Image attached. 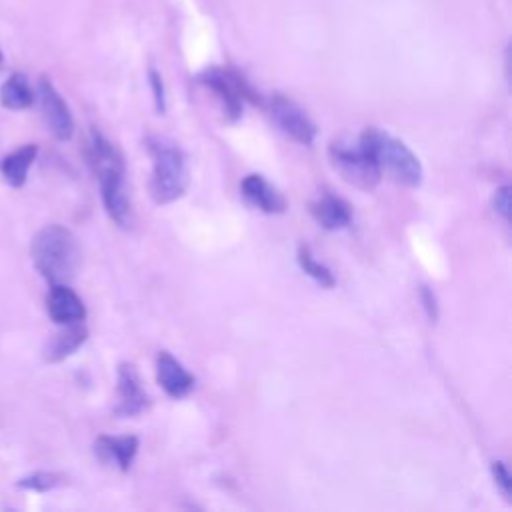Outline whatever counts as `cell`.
Returning a JSON list of instances; mask_svg holds the SVG:
<instances>
[{
	"mask_svg": "<svg viewBox=\"0 0 512 512\" xmlns=\"http://www.w3.org/2000/svg\"><path fill=\"white\" fill-rule=\"evenodd\" d=\"M146 148L152 158V176L148 184L152 200L156 204L178 200L188 186V166L182 148L164 136H150Z\"/></svg>",
	"mask_w": 512,
	"mask_h": 512,
	"instance_id": "6da1fadb",
	"label": "cell"
},
{
	"mask_svg": "<svg viewBox=\"0 0 512 512\" xmlns=\"http://www.w3.org/2000/svg\"><path fill=\"white\" fill-rule=\"evenodd\" d=\"M358 142L372 154L382 176L406 188L420 186L422 164L402 140L376 128H366L360 134Z\"/></svg>",
	"mask_w": 512,
	"mask_h": 512,
	"instance_id": "7a4b0ae2",
	"label": "cell"
},
{
	"mask_svg": "<svg viewBox=\"0 0 512 512\" xmlns=\"http://www.w3.org/2000/svg\"><path fill=\"white\" fill-rule=\"evenodd\" d=\"M36 270L50 284H66L78 264V248L72 232L60 224H48L32 240Z\"/></svg>",
	"mask_w": 512,
	"mask_h": 512,
	"instance_id": "3957f363",
	"label": "cell"
},
{
	"mask_svg": "<svg viewBox=\"0 0 512 512\" xmlns=\"http://www.w3.org/2000/svg\"><path fill=\"white\" fill-rule=\"evenodd\" d=\"M328 154L332 168L342 176V180L356 188L372 190L382 178L372 154L360 142H356V146L332 142Z\"/></svg>",
	"mask_w": 512,
	"mask_h": 512,
	"instance_id": "277c9868",
	"label": "cell"
},
{
	"mask_svg": "<svg viewBox=\"0 0 512 512\" xmlns=\"http://www.w3.org/2000/svg\"><path fill=\"white\" fill-rule=\"evenodd\" d=\"M94 174L98 178L100 198H102L104 210L110 216V220L114 224H118L120 228L130 226L132 206H130V198H128L126 186H124V164L104 166V168L96 170Z\"/></svg>",
	"mask_w": 512,
	"mask_h": 512,
	"instance_id": "5b68a950",
	"label": "cell"
},
{
	"mask_svg": "<svg viewBox=\"0 0 512 512\" xmlns=\"http://www.w3.org/2000/svg\"><path fill=\"white\" fill-rule=\"evenodd\" d=\"M270 116L274 118V122L278 124V128L292 138L298 144L310 146L316 138V124L312 122V118L288 96L284 94H274L270 98Z\"/></svg>",
	"mask_w": 512,
	"mask_h": 512,
	"instance_id": "8992f818",
	"label": "cell"
},
{
	"mask_svg": "<svg viewBox=\"0 0 512 512\" xmlns=\"http://www.w3.org/2000/svg\"><path fill=\"white\" fill-rule=\"evenodd\" d=\"M200 80H202V84H206L222 100L224 110H226L230 120L240 118L244 98L258 100V98H254L252 90L242 82V78H238L236 74H232L228 70L210 68V70H206L200 76Z\"/></svg>",
	"mask_w": 512,
	"mask_h": 512,
	"instance_id": "52a82bcc",
	"label": "cell"
},
{
	"mask_svg": "<svg viewBox=\"0 0 512 512\" xmlns=\"http://www.w3.org/2000/svg\"><path fill=\"white\" fill-rule=\"evenodd\" d=\"M38 96H40L42 114H44V120L50 128V132L58 140H68L74 132V118L70 114L68 104L64 102V98L60 96V92L52 86V82L48 78H40Z\"/></svg>",
	"mask_w": 512,
	"mask_h": 512,
	"instance_id": "ba28073f",
	"label": "cell"
},
{
	"mask_svg": "<svg viewBox=\"0 0 512 512\" xmlns=\"http://www.w3.org/2000/svg\"><path fill=\"white\" fill-rule=\"evenodd\" d=\"M118 406H116V414L122 418H130V416H138L140 412H144L148 408V394L142 388L138 370L134 364L130 362H122L118 366Z\"/></svg>",
	"mask_w": 512,
	"mask_h": 512,
	"instance_id": "9c48e42d",
	"label": "cell"
},
{
	"mask_svg": "<svg viewBox=\"0 0 512 512\" xmlns=\"http://www.w3.org/2000/svg\"><path fill=\"white\" fill-rule=\"evenodd\" d=\"M156 380H158V386L164 390L166 396L178 400V398H184L188 392H192L194 384H196V378L194 374H190L184 364L174 358L168 350H160L156 354Z\"/></svg>",
	"mask_w": 512,
	"mask_h": 512,
	"instance_id": "30bf717a",
	"label": "cell"
},
{
	"mask_svg": "<svg viewBox=\"0 0 512 512\" xmlns=\"http://www.w3.org/2000/svg\"><path fill=\"white\" fill-rule=\"evenodd\" d=\"M240 190L246 202H250L266 214H282L288 208V202L282 196V192L276 186H272L262 174L244 176L240 182Z\"/></svg>",
	"mask_w": 512,
	"mask_h": 512,
	"instance_id": "8fae6325",
	"label": "cell"
},
{
	"mask_svg": "<svg viewBox=\"0 0 512 512\" xmlns=\"http://www.w3.org/2000/svg\"><path fill=\"white\" fill-rule=\"evenodd\" d=\"M46 310L56 324H72L86 318L84 302L68 284H50L46 296Z\"/></svg>",
	"mask_w": 512,
	"mask_h": 512,
	"instance_id": "7c38bea8",
	"label": "cell"
},
{
	"mask_svg": "<svg viewBox=\"0 0 512 512\" xmlns=\"http://www.w3.org/2000/svg\"><path fill=\"white\" fill-rule=\"evenodd\" d=\"M310 212L326 230H340L352 222V206L344 198L328 192L310 204Z\"/></svg>",
	"mask_w": 512,
	"mask_h": 512,
	"instance_id": "4fadbf2b",
	"label": "cell"
},
{
	"mask_svg": "<svg viewBox=\"0 0 512 512\" xmlns=\"http://www.w3.org/2000/svg\"><path fill=\"white\" fill-rule=\"evenodd\" d=\"M138 446L140 442L136 436H98L94 452L102 462H114L122 472H126L134 462Z\"/></svg>",
	"mask_w": 512,
	"mask_h": 512,
	"instance_id": "5bb4252c",
	"label": "cell"
},
{
	"mask_svg": "<svg viewBox=\"0 0 512 512\" xmlns=\"http://www.w3.org/2000/svg\"><path fill=\"white\" fill-rule=\"evenodd\" d=\"M64 328L52 336V340L46 346V360L48 362H60L64 358H68L70 354H74L88 338V330L82 322H72V324H62Z\"/></svg>",
	"mask_w": 512,
	"mask_h": 512,
	"instance_id": "9a60e30c",
	"label": "cell"
},
{
	"mask_svg": "<svg viewBox=\"0 0 512 512\" xmlns=\"http://www.w3.org/2000/svg\"><path fill=\"white\" fill-rule=\"evenodd\" d=\"M36 154H38L36 144H24V146L16 148L12 154H8L0 164L4 180L14 188L22 186L26 182L32 162L36 160Z\"/></svg>",
	"mask_w": 512,
	"mask_h": 512,
	"instance_id": "2e32d148",
	"label": "cell"
},
{
	"mask_svg": "<svg viewBox=\"0 0 512 512\" xmlns=\"http://www.w3.org/2000/svg\"><path fill=\"white\" fill-rule=\"evenodd\" d=\"M34 92L28 84V80L22 74H12L2 86H0V104L8 110H24L32 106Z\"/></svg>",
	"mask_w": 512,
	"mask_h": 512,
	"instance_id": "e0dca14e",
	"label": "cell"
},
{
	"mask_svg": "<svg viewBox=\"0 0 512 512\" xmlns=\"http://www.w3.org/2000/svg\"><path fill=\"white\" fill-rule=\"evenodd\" d=\"M296 260H298L302 272L308 274L314 282H318V284L324 286V288H334L336 278H334L332 270H330L328 266H324L322 262H318L306 244H302V246L298 248Z\"/></svg>",
	"mask_w": 512,
	"mask_h": 512,
	"instance_id": "ac0fdd59",
	"label": "cell"
},
{
	"mask_svg": "<svg viewBox=\"0 0 512 512\" xmlns=\"http://www.w3.org/2000/svg\"><path fill=\"white\" fill-rule=\"evenodd\" d=\"M58 484V476L52 472H34L30 476H24L18 480L20 488H28L34 492H48Z\"/></svg>",
	"mask_w": 512,
	"mask_h": 512,
	"instance_id": "d6986e66",
	"label": "cell"
},
{
	"mask_svg": "<svg viewBox=\"0 0 512 512\" xmlns=\"http://www.w3.org/2000/svg\"><path fill=\"white\" fill-rule=\"evenodd\" d=\"M490 470H492V476H494V482L498 486V490L502 492V496L510 498V492H512V476L506 468V464L502 460H494L490 464Z\"/></svg>",
	"mask_w": 512,
	"mask_h": 512,
	"instance_id": "ffe728a7",
	"label": "cell"
},
{
	"mask_svg": "<svg viewBox=\"0 0 512 512\" xmlns=\"http://www.w3.org/2000/svg\"><path fill=\"white\" fill-rule=\"evenodd\" d=\"M492 206L496 210V214H500L506 222L510 220V186H500L496 188L494 196H492Z\"/></svg>",
	"mask_w": 512,
	"mask_h": 512,
	"instance_id": "44dd1931",
	"label": "cell"
},
{
	"mask_svg": "<svg viewBox=\"0 0 512 512\" xmlns=\"http://www.w3.org/2000/svg\"><path fill=\"white\" fill-rule=\"evenodd\" d=\"M150 86H152L156 110H158V114H162V112L166 110V92H164L162 76H160L156 70H150Z\"/></svg>",
	"mask_w": 512,
	"mask_h": 512,
	"instance_id": "7402d4cb",
	"label": "cell"
},
{
	"mask_svg": "<svg viewBox=\"0 0 512 512\" xmlns=\"http://www.w3.org/2000/svg\"><path fill=\"white\" fill-rule=\"evenodd\" d=\"M420 302H422L428 318L432 322H436L438 320V300H436V294L428 286H420Z\"/></svg>",
	"mask_w": 512,
	"mask_h": 512,
	"instance_id": "603a6c76",
	"label": "cell"
},
{
	"mask_svg": "<svg viewBox=\"0 0 512 512\" xmlns=\"http://www.w3.org/2000/svg\"><path fill=\"white\" fill-rule=\"evenodd\" d=\"M0 62H2V52H0Z\"/></svg>",
	"mask_w": 512,
	"mask_h": 512,
	"instance_id": "cb8c5ba5",
	"label": "cell"
}]
</instances>
